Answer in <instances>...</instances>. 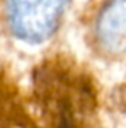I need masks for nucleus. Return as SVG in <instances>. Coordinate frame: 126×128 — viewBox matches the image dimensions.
Masks as SVG:
<instances>
[{
	"mask_svg": "<svg viewBox=\"0 0 126 128\" xmlns=\"http://www.w3.org/2000/svg\"><path fill=\"white\" fill-rule=\"evenodd\" d=\"M34 92L39 107L57 128H91L95 110L92 83L63 58L36 68Z\"/></svg>",
	"mask_w": 126,
	"mask_h": 128,
	"instance_id": "f257e3e1",
	"label": "nucleus"
},
{
	"mask_svg": "<svg viewBox=\"0 0 126 128\" xmlns=\"http://www.w3.org/2000/svg\"><path fill=\"white\" fill-rule=\"evenodd\" d=\"M68 0H6L10 29L26 42H42L57 29Z\"/></svg>",
	"mask_w": 126,
	"mask_h": 128,
	"instance_id": "f03ea898",
	"label": "nucleus"
},
{
	"mask_svg": "<svg viewBox=\"0 0 126 128\" xmlns=\"http://www.w3.org/2000/svg\"><path fill=\"white\" fill-rule=\"evenodd\" d=\"M95 39L110 54L126 52V0H107L95 20Z\"/></svg>",
	"mask_w": 126,
	"mask_h": 128,
	"instance_id": "7ed1b4c3",
	"label": "nucleus"
}]
</instances>
